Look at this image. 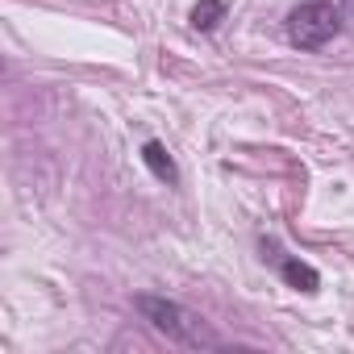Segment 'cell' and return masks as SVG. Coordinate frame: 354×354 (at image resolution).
Masks as SVG:
<instances>
[{"instance_id": "1", "label": "cell", "mask_w": 354, "mask_h": 354, "mask_svg": "<svg viewBox=\"0 0 354 354\" xmlns=\"http://www.w3.org/2000/svg\"><path fill=\"white\" fill-rule=\"evenodd\" d=\"M133 308L142 313V321H150V329H158L162 337L180 346H221V333H213L192 308L175 304L167 296H133Z\"/></svg>"}, {"instance_id": "2", "label": "cell", "mask_w": 354, "mask_h": 354, "mask_svg": "<svg viewBox=\"0 0 354 354\" xmlns=\"http://www.w3.org/2000/svg\"><path fill=\"white\" fill-rule=\"evenodd\" d=\"M342 30V9H333L329 0H304L300 9L288 13V42L300 50H321L329 38Z\"/></svg>"}, {"instance_id": "3", "label": "cell", "mask_w": 354, "mask_h": 354, "mask_svg": "<svg viewBox=\"0 0 354 354\" xmlns=\"http://www.w3.org/2000/svg\"><path fill=\"white\" fill-rule=\"evenodd\" d=\"M263 254L279 267V275L296 288V292H317L321 288V275H317V267H308V263H300L296 254H283L275 242H263Z\"/></svg>"}, {"instance_id": "4", "label": "cell", "mask_w": 354, "mask_h": 354, "mask_svg": "<svg viewBox=\"0 0 354 354\" xmlns=\"http://www.w3.org/2000/svg\"><path fill=\"white\" fill-rule=\"evenodd\" d=\"M142 158H146V167L154 171V180H162V184H180L175 158L167 154V146H162V142H146V146H142Z\"/></svg>"}, {"instance_id": "5", "label": "cell", "mask_w": 354, "mask_h": 354, "mask_svg": "<svg viewBox=\"0 0 354 354\" xmlns=\"http://www.w3.org/2000/svg\"><path fill=\"white\" fill-rule=\"evenodd\" d=\"M225 17V0H201L192 9V26L196 30H217V21Z\"/></svg>"}, {"instance_id": "6", "label": "cell", "mask_w": 354, "mask_h": 354, "mask_svg": "<svg viewBox=\"0 0 354 354\" xmlns=\"http://www.w3.org/2000/svg\"><path fill=\"white\" fill-rule=\"evenodd\" d=\"M342 9H346V13H354V0H342Z\"/></svg>"}]
</instances>
